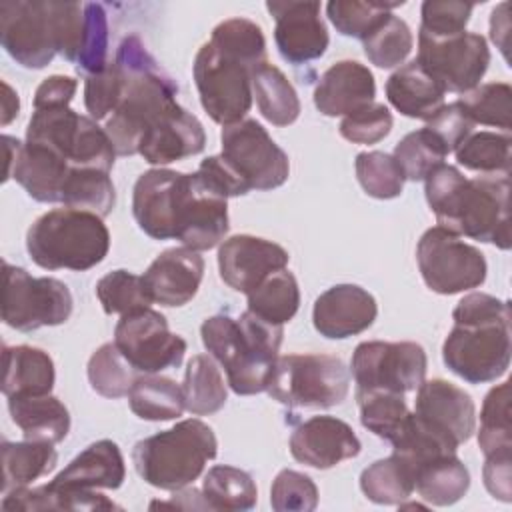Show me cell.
I'll return each instance as SVG.
<instances>
[{"label": "cell", "mask_w": 512, "mask_h": 512, "mask_svg": "<svg viewBox=\"0 0 512 512\" xmlns=\"http://www.w3.org/2000/svg\"><path fill=\"white\" fill-rule=\"evenodd\" d=\"M182 172L152 168L144 172L132 190V214L138 228L154 240L176 236V214L184 186Z\"/></svg>", "instance_id": "cell-21"}, {"label": "cell", "mask_w": 512, "mask_h": 512, "mask_svg": "<svg viewBox=\"0 0 512 512\" xmlns=\"http://www.w3.org/2000/svg\"><path fill=\"white\" fill-rule=\"evenodd\" d=\"M356 400L360 408L362 426L388 442H392L400 434L410 414L404 394L370 390V392H356Z\"/></svg>", "instance_id": "cell-44"}, {"label": "cell", "mask_w": 512, "mask_h": 512, "mask_svg": "<svg viewBox=\"0 0 512 512\" xmlns=\"http://www.w3.org/2000/svg\"><path fill=\"white\" fill-rule=\"evenodd\" d=\"M404 2H360V0H332L326 4V16L342 36L364 40L392 8Z\"/></svg>", "instance_id": "cell-49"}, {"label": "cell", "mask_w": 512, "mask_h": 512, "mask_svg": "<svg viewBox=\"0 0 512 512\" xmlns=\"http://www.w3.org/2000/svg\"><path fill=\"white\" fill-rule=\"evenodd\" d=\"M478 446L484 456L496 452H512L510 382H502L486 394L480 410Z\"/></svg>", "instance_id": "cell-42"}, {"label": "cell", "mask_w": 512, "mask_h": 512, "mask_svg": "<svg viewBox=\"0 0 512 512\" xmlns=\"http://www.w3.org/2000/svg\"><path fill=\"white\" fill-rule=\"evenodd\" d=\"M96 296L106 314H128L152 304L142 276L128 270H112L96 284Z\"/></svg>", "instance_id": "cell-51"}, {"label": "cell", "mask_w": 512, "mask_h": 512, "mask_svg": "<svg viewBox=\"0 0 512 512\" xmlns=\"http://www.w3.org/2000/svg\"><path fill=\"white\" fill-rule=\"evenodd\" d=\"M252 98L260 114L274 126H288L300 116V98L280 68L268 60L250 70Z\"/></svg>", "instance_id": "cell-32"}, {"label": "cell", "mask_w": 512, "mask_h": 512, "mask_svg": "<svg viewBox=\"0 0 512 512\" xmlns=\"http://www.w3.org/2000/svg\"><path fill=\"white\" fill-rule=\"evenodd\" d=\"M2 320L6 326L32 332L42 326L64 324L72 314V294L68 286L50 276L34 278L24 268L2 264Z\"/></svg>", "instance_id": "cell-9"}, {"label": "cell", "mask_w": 512, "mask_h": 512, "mask_svg": "<svg viewBox=\"0 0 512 512\" xmlns=\"http://www.w3.org/2000/svg\"><path fill=\"white\" fill-rule=\"evenodd\" d=\"M26 250L34 264L44 270H90L110 250V232L100 216L54 208L32 222L26 232Z\"/></svg>", "instance_id": "cell-6"}, {"label": "cell", "mask_w": 512, "mask_h": 512, "mask_svg": "<svg viewBox=\"0 0 512 512\" xmlns=\"http://www.w3.org/2000/svg\"><path fill=\"white\" fill-rule=\"evenodd\" d=\"M508 30H510V26H508V16L502 20V26H500V22H498V10L494 8V10H492V16H490V38H492V42L502 50L504 58H508V54H506V50H508Z\"/></svg>", "instance_id": "cell-61"}, {"label": "cell", "mask_w": 512, "mask_h": 512, "mask_svg": "<svg viewBox=\"0 0 512 512\" xmlns=\"http://www.w3.org/2000/svg\"><path fill=\"white\" fill-rule=\"evenodd\" d=\"M338 130L352 144H376L390 134L392 114L384 104L372 102L346 114Z\"/></svg>", "instance_id": "cell-55"}, {"label": "cell", "mask_w": 512, "mask_h": 512, "mask_svg": "<svg viewBox=\"0 0 512 512\" xmlns=\"http://www.w3.org/2000/svg\"><path fill=\"white\" fill-rule=\"evenodd\" d=\"M474 4L456 2V0H426L422 2L420 16L422 24L418 34L444 38L466 32V24L470 22Z\"/></svg>", "instance_id": "cell-54"}, {"label": "cell", "mask_w": 512, "mask_h": 512, "mask_svg": "<svg viewBox=\"0 0 512 512\" xmlns=\"http://www.w3.org/2000/svg\"><path fill=\"white\" fill-rule=\"evenodd\" d=\"M204 258L200 252L180 246L164 250L142 274L152 302L168 308L188 304L202 282Z\"/></svg>", "instance_id": "cell-25"}, {"label": "cell", "mask_w": 512, "mask_h": 512, "mask_svg": "<svg viewBox=\"0 0 512 512\" xmlns=\"http://www.w3.org/2000/svg\"><path fill=\"white\" fill-rule=\"evenodd\" d=\"M510 146L508 132H470L454 150L456 160L466 170L478 174H510Z\"/></svg>", "instance_id": "cell-41"}, {"label": "cell", "mask_w": 512, "mask_h": 512, "mask_svg": "<svg viewBox=\"0 0 512 512\" xmlns=\"http://www.w3.org/2000/svg\"><path fill=\"white\" fill-rule=\"evenodd\" d=\"M248 296V310L272 324H284L294 318L300 306V288L296 276L282 268L266 276Z\"/></svg>", "instance_id": "cell-38"}, {"label": "cell", "mask_w": 512, "mask_h": 512, "mask_svg": "<svg viewBox=\"0 0 512 512\" xmlns=\"http://www.w3.org/2000/svg\"><path fill=\"white\" fill-rule=\"evenodd\" d=\"M266 8L274 16L276 48L286 62L300 66L326 52L330 38L320 18V2L270 0Z\"/></svg>", "instance_id": "cell-18"}, {"label": "cell", "mask_w": 512, "mask_h": 512, "mask_svg": "<svg viewBox=\"0 0 512 512\" xmlns=\"http://www.w3.org/2000/svg\"><path fill=\"white\" fill-rule=\"evenodd\" d=\"M416 262L424 284L436 294H458L478 288L486 280L484 254L460 236L434 226L416 246Z\"/></svg>", "instance_id": "cell-10"}, {"label": "cell", "mask_w": 512, "mask_h": 512, "mask_svg": "<svg viewBox=\"0 0 512 512\" xmlns=\"http://www.w3.org/2000/svg\"><path fill=\"white\" fill-rule=\"evenodd\" d=\"M216 454L218 440L214 430L198 418H188L136 442L132 462L146 484L176 492L192 484Z\"/></svg>", "instance_id": "cell-5"}, {"label": "cell", "mask_w": 512, "mask_h": 512, "mask_svg": "<svg viewBox=\"0 0 512 512\" xmlns=\"http://www.w3.org/2000/svg\"><path fill=\"white\" fill-rule=\"evenodd\" d=\"M126 478L124 456L116 442L98 440L84 448L56 478L50 482L54 488L74 490H116Z\"/></svg>", "instance_id": "cell-28"}, {"label": "cell", "mask_w": 512, "mask_h": 512, "mask_svg": "<svg viewBox=\"0 0 512 512\" xmlns=\"http://www.w3.org/2000/svg\"><path fill=\"white\" fill-rule=\"evenodd\" d=\"M416 62L446 90L464 94L476 88L490 64L486 38L476 32L432 38L418 34Z\"/></svg>", "instance_id": "cell-14"}, {"label": "cell", "mask_w": 512, "mask_h": 512, "mask_svg": "<svg viewBox=\"0 0 512 512\" xmlns=\"http://www.w3.org/2000/svg\"><path fill=\"white\" fill-rule=\"evenodd\" d=\"M114 64L124 86L118 108L106 120L104 130L116 156H134L148 128L178 104V86L134 34L120 42Z\"/></svg>", "instance_id": "cell-3"}, {"label": "cell", "mask_w": 512, "mask_h": 512, "mask_svg": "<svg viewBox=\"0 0 512 512\" xmlns=\"http://www.w3.org/2000/svg\"><path fill=\"white\" fill-rule=\"evenodd\" d=\"M446 90L416 62V58L386 80L388 102L408 118L430 120L444 106Z\"/></svg>", "instance_id": "cell-29"}, {"label": "cell", "mask_w": 512, "mask_h": 512, "mask_svg": "<svg viewBox=\"0 0 512 512\" xmlns=\"http://www.w3.org/2000/svg\"><path fill=\"white\" fill-rule=\"evenodd\" d=\"M366 58L378 68L400 66L414 46L410 26L392 12L362 40Z\"/></svg>", "instance_id": "cell-47"}, {"label": "cell", "mask_w": 512, "mask_h": 512, "mask_svg": "<svg viewBox=\"0 0 512 512\" xmlns=\"http://www.w3.org/2000/svg\"><path fill=\"white\" fill-rule=\"evenodd\" d=\"M512 452H496L486 456L484 468H482V476H484V486L486 490L502 500V502H510L512 500V486H510V458Z\"/></svg>", "instance_id": "cell-60"}, {"label": "cell", "mask_w": 512, "mask_h": 512, "mask_svg": "<svg viewBox=\"0 0 512 512\" xmlns=\"http://www.w3.org/2000/svg\"><path fill=\"white\" fill-rule=\"evenodd\" d=\"M78 90V80L72 76L54 74L44 78L34 92V110L68 106Z\"/></svg>", "instance_id": "cell-59"}, {"label": "cell", "mask_w": 512, "mask_h": 512, "mask_svg": "<svg viewBox=\"0 0 512 512\" xmlns=\"http://www.w3.org/2000/svg\"><path fill=\"white\" fill-rule=\"evenodd\" d=\"M114 344L142 374H158L182 364L186 340L168 328V320L154 308L122 314L114 328Z\"/></svg>", "instance_id": "cell-13"}, {"label": "cell", "mask_w": 512, "mask_h": 512, "mask_svg": "<svg viewBox=\"0 0 512 512\" xmlns=\"http://www.w3.org/2000/svg\"><path fill=\"white\" fill-rule=\"evenodd\" d=\"M378 306L374 296L356 284H336L322 292L312 308V322L320 336L342 340L372 326Z\"/></svg>", "instance_id": "cell-24"}, {"label": "cell", "mask_w": 512, "mask_h": 512, "mask_svg": "<svg viewBox=\"0 0 512 512\" xmlns=\"http://www.w3.org/2000/svg\"><path fill=\"white\" fill-rule=\"evenodd\" d=\"M0 40L20 66L32 70L48 66L58 54L52 2H2Z\"/></svg>", "instance_id": "cell-16"}, {"label": "cell", "mask_w": 512, "mask_h": 512, "mask_svg": "<svg viewBox=\"0 0 512 512\" xmlns=\"http://www.w3.org/2000/svg\"><path fill=\"white\" fill-rule=\"evenodd\" d=\"M0 450H2V494L14 488L32 484L34 480L50 474L58 464V454L48 442L4 440Z\"/></svg>", "instance_id": "cell-34"}, {"label": "cell", "mask_w": 512, "mask_h": 512, "mask_svg": "<svg viewBox=\"0 0 512 512\" xmlns=\"http://www.w3.org/2000/svg\"><path fill=\"white\" fill-rule=\"evenodd\" d=\"M60 202L74 210H86L106 218L116 204V190L110 172L96 168H70Z\"/></svg>", "instance_id": "cell-37"}, {"label": "cell", "mask_w": 512, "mask_h": 512, "mask_svg": "<svg viewBox=\"0 0 512 512\" xmlns=\"http://www.w3.org/2000/svg\"><path fill=\"white\" fill-rule=\"evenodd\" d=\"M290 454L300 464L328 470L360 454L362 444L352 426L336 416H312L298 424L288 440Z\"/></svg>", "instance_id": "cell-23"}, {"label": "cell", "mask_w": 512, "mask_h": 512, "mask_svg": "<svg viewBox=\"0 0 512 512\" xmlns=\"http://www.w3.org/2000/svg\"><path fill=\"white\" fill-rule=\"evenodd\" d=\"M192 76L206 114L222 126L244 120L252 106L250 68L218 50L210 40L194 56Z\"/></svg>", "instance_id": "cell-11"}, {"label": "cell", "mask_w": 512, "mask_h": 512, "mask_svg": "<svg viewBox=\"0 0 512 512\" xmlns=\"http://www.w3.org/2000/svg\"><path fill=\"white\" fill-rule=\"evenodd\" d=\"M392 156L406 180L420 182L426 180V176L438 166H442L448 154L426 128H420L406 134L396 144Z\"/></svg>", "instance_id": "cell-48"}, {"label": "cell", "mask_w": 512, "mask_h": 512, "mask_svg": "<svg viewBox=\"0 0 512 512\" xmlns=\"http://www.w3.org/2000/svg\"><path fill=\"white\" fill-rule=\"evenodd\" d=\"M202 496L210 510H250L256 506L258 488L246 470L218 464L204 476Z\"/></svg>", "instance_id": "cell-40"}, {"label": "cell", "mask_w": 512, "mask_h": 512, "mask_svg": "<svg viewBox=\"0 0 512 512\" xmlns=\"http://www.w3.org/2000/svg\"><path fill=\"white\" fill-rule=\"evenodd\" d=\"M2 394L6 398L44 396L54 388L56 372L48 352L36 346H4Z\"/></svg>", "instance_id": "cell-30"}, {"label": "cell", "mask_w": 512, "mask_h": 512, "mask_svg": "<svg viewBox=\"0 0 512 512\" xmlns=\"http://www.w3.org/2000/svg\"><path fill=\"white\" fill-rule=\"evenodd\" d=\"M452 320L454 326L442 344L448 370L470 384L504 376L512 354L510 302L486 292H470L452 310Z\"/></svg>", "instance_id": "cell-2"}, {"label": "cell", "mask_w": 512, "mask_h": 512, "mask_svg": "<svg viewBox=\"0 0 512 512\" xmlns=\"http://www.w3.org/2000/svg\"><path fill=\"white\" fill-rule=\"evenodd\" d=\"M26 142L54 150L74 168L110 172L116 158L106 130L70 106L34 110L26 128Z\"/></svg>", "instance_id": "cell-8"}, {"label": "cell", "mask_w": 512, "mask_h": 512, "mask_svg": "<svg viewBox=\"0 0 512 512\" xmlns=\"http://www.w3.org/2000/svg\"><path fill=\"white\" fill-rule=\"evenodd\" d=\"M122 74L114 62L84 80V106L92 120H104L118 108L122 98Z\"/></svg>", "instance_id": "cell-56"}, {"label": "cell", "mask_w": 512, "mask_h": 512, "mask_svg": "<svg viewBox=\"0 0 512 512\" xmlns=\"http://www.w3.org/2000/svg\"><path fill=\"white\" fill-rule=\"evenodd\" d=\"M424 194L440 228L510 248V174L466 178L456 166L442 164L426 176Z\"/></svg>", "instance_id": "cell-1"}, {"label": "cell", "mask_w": 512, "mask_h": 512, "mask_svg": "<svg viewBox=\"0 0 512 512\" xmlns=\"http://www.w3.org/2000/svg\"><path fill=\"white\" fill-rule=\"evenodd\" d=\"M228 232V198L210 188L198 172L184 176L176 214V240L196 252L218 246Z\"/></svg>", "instance_id": "cell-17"}, {"label": "cell", "mask_w": 512, "mask_h": 512, "mask_svg": "<svg viewBox=\"0 0 512 512\" xmlns=\"http://www.w3.org/2000/svg\"><path fill=\"white\" fill-rule=\"evenodd\" d=\"M138 370L124 358L114 342L102 344L88 360V382L104 398L128 396Z\"/></svg>", "instance_id": "cell-43"}, {"label": "cell", "mask_w": 512, "mask_h": 512, "mask_svg": "<svg viewBox=\"0 0 512 512\" xmlns=\"http://www.w3.org/2000/svg\"><path fill=\"white\" fill-rule=\"evenodd\" d=\"M200 336L236 394L250 396L268 388L284 336L282 324H272L250 310L240 318L214 314L202 322Z\"/></svg>", "instance_id": "cell-4"}, {"label": "cell", "mask_w": 512, "mask_h": 512, "mask_svg": "<svg viewBox=\"0 0 512 512\" xmlns=\"http://www.w3.org/2000/svg\"><path fill=\"white\" fill-rule=\"evenodd\" d=\"M376 82L368 66L356 60L332 64L314 88V106L324 116H346L374 102Z\"/></svg>", "instance_id": "cell-27"}, {"label": "cell", "mask_w": 512, "mask_h": 512, "mask_svg": "<svg viewBox=\"0 0 512 512\" xmlns=\"http://www.w3.org/2000/svg\"><path fill=\"white\" fill-rule=\"evenodd\" d=\"M460 108L474 124L502 128L510 132L512 126V88L506 82L480 84L458 98Z\"/></svg>", "instance_id": "cell-45"}, {"label": "cell", "mask_w": 512, "mask_h": 512, "mask_svg": "<svg viewBox=\"0 0 512 512\" xmlns=\"http://www.w3.org/2000/svg\"><path fill=\"white\" fill-rule=\"evenodd\" d=\"M220 142L222 156L248 182L250 190H272L288 180V154L260 122L246 118L228 124L220 132Z\"/></svg>", "instance_id": "cell-15"}, {"label": "cell", "mask_w": 512, "mask_h": 512, "mask_svg": "<svg viewBox=\"0 0 512 512\" xmlns=\"http://www.w3.org/2000/svg\"><path fill=\"white\" fill-rule=\"evenodd\" d=\"M354 168L356 178L368 196L378 200H390L402 194L406 178L392 154L380 150L360 152L356 156Z\"/></svg>", "instance_id": "cell-50"}, {"label": "cell", "mask_w": 512, "mask_h": 512, "mask_svg": "<svg viewBox=\"0 0 512 512\" xmlns=\"http://www.w3.org/2000/svg\"><path fill=\"white\" fill-rule=\"evenodd\" d=\"M210 42L250 70L266 62V40L262 28L248 18H228L220 22L212 30Z\"/></svg>", "instance_id": "cell-46"}, {"label": "cell", "mask_w": 512, "mask_h": 512, "mask_svg": "<svg viewBox=\"0 0 512 512\" xmlns=\"http://www.w3.org/2000/svg\"><path fill=\"white\" fill-rule=\"evenodd\" d=\"M434 138L436 142L444 148L446 154L454 152L462 140L474 132V122L466 116V112L460 108L458 102L452 104H444L430 120H426L424 126Z\"/></svg>", "instance_id": "cell-57"}, {"label": "cell", "mask_w": 512, "mask_h": 512, "mask_svg": "<svg viewBox=\"0 0 512 512\" xmlns=\"http://www.w3.org/2000/svg\"><path fill=\"white\" fill-rule=\"evenodd\" d=\"M4 88V96H2V126L10 124L20 110V100L18 94L12 90V86L8 82H2Z\"/></svg>", "instance_id": "cell-62"}, {"label": "cell", "mask_w": 512, "mask_h": 512, "mask_svg": "<svg viewBox=\"0 0 512 512\" xmlns=\"http://www.w3.org/2000/svg\"><path fill=\"white\" fill-rule=\"evenodd\" d=\"M196 172L210 188H214L218 194L226 198L244 196L250 192L248 182L232 168V164L222 154L204 158Z\"/></svg>", "instance_id": "cell-58"}, {"label": "cell", "mask_w": 512, "mask_h": 512, "mask_svg": "<svg viewBox=\"0 0 512 512\" xmlns=\"http://www.w3.org/2000/svg\"><path fill=\"white\" fill-rule=\"evenodd\" d=\"M4 146L8 158L4 180L14 178L36 202H60L62 186L72 166L42 144H22L12 136H4Z\"/></svg>", "instance_id": "cell-20"}, {"label": "cell", "mask_w": 512, "mask_h": 512, "mask_svg": "<svg viewBox=\"0 0 512 512\" xmlns=\"http://www.w3.org/2000/svg\"><path fill=\"white\" fill-rule=\"evenodd\" d=\"M426 368V352L416 342H360L350 360L356 392H414L426 380Z\"/></svg>", "instance_id": "cell-12"}, {"label": "cell", "mask_w": 512, "mask_h": 512, "mask_svg": "<svg viewBox=\"0 0 512 512\" xmlns=\"http://www.w3.org/2000/svg\"><path fill=\"white\" fill-rule=\"evenodd\" d=\"M350 372L332 354L278 356L266 392L290 408H332L346 400Z\"/></svg>", "instance_id": "cell-7"}, {"label": "cell", "mask_w": 512, "mask_h": 512, "mask_svg": "<svg viewBox=\"0 0 512 512\" xmlns=\"http://www.w3.org/2000/svg\"><path fill=\"white\" fill-rule=\"evenodd\" d=\"M414 414L458 446L468 442L476 430L472 396L442 378L424 380L416 388Z\"/></svg>", "instance_id": "cell-22"}, {"label": "cell", "mask_w": 512, "mask_h": 512, "mask_svg": "<svg viewBox=\"0 0 512 512\" xmlns=\"http://www.w3.org/2000/svg\"><path fill=\"white\" fill-rule=\"evenodd\" d=\"M184 406L194 416L214 414L224 408L228 392L220 368L210 354H196L184 372Z\"/></svg>", "instance_id": "cell-36"}, {"label": "cell", "mask_w": 512, "mask_h": 512, "mask_svg": "<svg viewBox=\"0 0 512 512\" xmlns=\"http://www.w3.org/2000/svg\"><path fill=\"white\" fill-rule=\"evenodd\" d=\"M270 504L276 512H312L318 506V488L310 476L286 468L272 482Z\"/></svg>", "instance_id": "cell-53"}, {"label": "cell", "mask_w": 512, "mask_h": 512, "mask_svg": "<svg viewBox=\"0 0 512 512\" xmlns=\"http://www.w3.org/2000/svg\"><path fill=\"white\" fill-rule=\"evenodd\" d=\"M470 488V472L456 454L438 456L414 472V490L432 506H452Z\"/></svg>", "instance_id": "cell-33"}, {"label": "cell", "mask_w": 512, "mask_h": 512, "mask_svg": "<svg viewBox=\"0 0 512 512\" xmlns=\"http://www.w3.org/2000/svg\"><path fill=\"white\" fill-rule=\"evenodd\" d=\"M288 260L290 256L280 244L252 234L230 236L218 248L220 278L242 294L252 292L272 272L286 268Z\"/></svg>", "instance_id": "cell-19"}, {"label": "cell", "mask_w": 512, "mask_h": 512, "mask_svg": "<svg viewBox=\"0 0 512 512\" xmlns=\"http://www.w3.org/2000/svg\"><path fill=\"white\" fill-rule=\"evenodd\" d=\"M206 146V132L200 120L176 104L154 122L140 142V156L148 164L164 166L188 156H196Z\"/></svg>", "instance_id": "cell-26"}, {"label": "cell", "mask_w": 512, "mask_h": 512, "mask_svg": "<svg viewBox=\"0 0 512 512\" xmlns=\"http://www.w3.org/2000/svg\"><path fill=\"white\" fill-rule=\"evenodd\" d=\"M130 410L150 422H166L182 416L184 392L176 380L160 374H140L128 392Z\"/></svg>", "instance_id": "cell-35"}, {"label": "cell", "mask_w": 512, "mask_h": 512, "mask_svg": "<svg viewBox=\"0 0 512 512\" xmlns=\"http://www.w3.org/2000/svg\"><path fill=\"white\" fill-rule=\"evenodd\" d=\"M86 24L76 70L90 76L108 66V14L98 2H84Z\"/></svg>", "instance_id": "cell-52"}, {"label": "cell", "mask_w": 512, "mask_h": 512, "mask_svg": "<svg viewBox=\"0 0 512 512\" xmlns=\"http://www.w3.org/2000/svg\"><path fill=\"white\" fill-rule=\"evenodd\" d=\"M360 490L374 504H402L414 492V472L396 454L372 462L360 474Z\"/></svg>", "instance_id": "cell-39"}, {"label": "cell", "mask_w": 512, "mask_h": 512, "mask_svg": "<svg viewBox=\"0 0 512 512\" xmlns=\"http://www.w3.org/2000/svg\"><path fill=\"white\" fill-rule=\"evenodd\" d=\"M8 412L26 440L58 444L70 432V412L52 394L8 398Z\"/></svg>", "instance_id": "cell-31"}]
</instances>
